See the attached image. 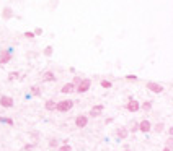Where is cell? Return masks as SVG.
<instances>
[{
    "instance_id": "cell-1",
    "label": "cell",
    "mask_w": 173,
    "mask_h": 151,
    "mask_svg": "<svg viewBox=\"0 0 173 151\" xmlns=\"http://www.w3.org/2000/svg\"><path fill=\"white\" fill-rule=\"evenodd\" d=\"M72 106H74V101H70V99H62V101L56 102V111L57 112H67L72 109Z\"/></svg>"
},
{
    "instance_id": "cell-2",
    "label": "cell",
    "mask_w": 173,
    "mask_h": 151,
    "mask_svg": "<svg viewBox=\"0 0 173 151\" xmlns=\"http://www.w3.org/2000/svg\"><path fill=\"white\" fill-rule=\"evenodd\" d=\"M90 86H92V80L90 78H84V80L80 81V85L78 86H75V91L78 93V94H84L90 90Z\"/></svg>"
},
{
    "instance_id": "cell-3",
    "label": "cell",
    "mask_w": 173,
    "mask_h": 151,
    "mask_svg": "<svg viewBox=\"0 0 173 151\" xmlns=\"http://www.w3.org/2000/svg\"><path fill=\"white\" fill-rule=\"evenodd\" d=\"M147 90L152 91V93H157V94H160V93H163V86H162L160 83H155V81H149L147 85Z\"/></svg>"
},
{
    "instance_id": "cell-4",
    "label": "cell",
    "mask_w": 173,
    "mask_h": 151,
    "mask_svg": "<svg viewBox=\"0 0 173 151\" xmlns=\"http://www.w3.org/2000/svg\"><path fill=\"white\" fill-rule=\"evenodd\" d=\"M126 109L129 112H137L140 109V104H139V101H136V99H132L131 98L129 101H127V104H126Z\"/></svg>"
},
{
    "instance_id": "cell-5",
    "label": "cell",
    "mask_w": 173,
    "mask_h": 151,
    "mask_svg": "<svg viewBox=\"0 0 173 151\" xmlns=\"http://www.w3.org/2000/svg\"><path fill=\"white\" fill-rule=\"evenodd\" d=\"M88 125V115H77L75 119V127L77 128H85Z\"/></svg>"
},
{
    "instance_id": "cell-6",
    "label": "cell",
    "mask_w": 173,
    "mask_h": 151,
    "mask_svg": "<svg viewBox=\"0 0 173 151\" xmlns=\"http://www.w3.org/2000/svg\"><path fill=\"white\" fill-rule=\"evenodd\" d=\"M13 99L10 98V96H0V106L2 107H5V109H10V107H13Z\"/></svg>"
},
{
    "instance_id": "cell-7",
    "label": "cell",
    "mask_w": 173,
    "mask_h": 151,
    "mask_svg": "<svg viewBox=\"0 0 173 151\" xmlns=\"http://www.w3.org/2000/svg\"><path fill=\"white\" fill-rule=\"evenodd\" d=\"M105 111V106L103 104H96L92 107V111H90V117H98V115H101V112Z\"/></svg>"
},
{
    "instance_id": "cell-8",
    "label": "cell",
    "mask_w": 173,
    "mask_h": 151,
    "mask_svg": "<svg viewBox=\"0 0 173 151\" xmlns=\"http://www.w3.org/2000/svg\"><path fill=\"white\" fill-rule=\"evenodd\" d=\"M137 128H139L142 133H149L152 130V123L149 122V120H142V122L139 123V127H137Z\"/></svg>"
},
{
    "instance_id": "cell-9",
    "label": "cell",
    "mask_w": 173,
    "mask_h": 151,
    "mask_svg": "<svg viewBox=\"0 0 173 151\" xmlns=\"http://www.w3.org/2000/svg\"><path fill=\"white\" fill-rule=\"evenodd\" d=\"M12 59V50H2L0 52V63H8Z\"/></svg>"
},
{
    "instance_id": "cell-10",
    "label": "cell",
    "mask_w": 173,
    "mask_h": 151,
    "mask_svg": "<svg viewBox=\"0 0 173 151\" xmlns=\"http://www.w3.org/2000/svg\"><path fill=\"white\" fill-rule=\"evenodd\" d=\"M61 93H64V94H72V93H75V86L72 83H65L64 86L61 88Z\"/></svg>"
},
{
    "instance_id": "cell-11",
    "label": "cell",
    "mask_w": 173,
    "mask_h": 151,
    "mask_svg": "<svg viewBox=\"0 0 173 151\" xmlns=\"http://www.w3.org/2000/svg\"><path fill=\"white\" fill-rule=\"evenodd\" d=\"M44 107H46V111H49V112L56 111V101H52V99H49V101H46V104H44Z\"/></svg>"
},
{
    "instance_id": "cell-12",
    "label": "cell",
    "mask_w": 173,
    "mask_h": 151,
    "mask_svg": "<svg viewBox=\"0 0 173 151\" xmlns=\"http://www.w3.org/2000/svg\"><path fill=\"white\" fill-rule=\"evenodd\" d=\"M54 80H56V77H54L52 71H46L43 75V81H54Z\"/></svg>"
},
{
    "instance_id": "cell-13",
    "label": "cell",
    "mask_w": 173,
    "mask_h": 151,
    "mask_svg": "<svg viewBox=\"0 0 173 151\" xmlns=\"http://www.w3.org/2000/svg\"><path fill=\"white\" fill-rule=\"evenodd\" d=\"M118 136H119V138H127V130L126 128H118Z\"/></svg>"
},
{
    "instance_id": "cell-14",
    "label": "cell",
    "mask_w": 173,
    "mask_h": 151,
    "mask_svg": "<svg viewBox=\"0 0 173 151\" xmlns=\"http://www.w3.org/2000/svg\"><path fill=\"white\" fill-rule=\"evenodd\" d=\"M100 86H101V88H105V90H109V88H111L113 85H111V81H108V80H101Z\"/></svg>"
},
{
    "instance_id": "cell-15",
    "label": "cell",
    "mask_w": 173,
    "mask_h": 151,
    "mask_svg": "<svg viewBox=\"0 0 173 151\" xmlns=\"http://www.w3.org/2000/svg\"><path fill=\"white\" fill-rule=\"evenodd\" d=\"M140 107H142L144 111H150V109H152V101H147V102H144V104L140 106Z\"/></svg>"
},
{
    "instance_id": "cell-16",
    "label": "cell",
    "mask_w": 173,
    "mask_h": 151,
    "mask_svg": "<svg viewBox=\"0 0 173 151\" xmlns=\"http://www.w3.org/2000/svg\"><path fill=\"white\" fill-rule=\"evenodd\" d=\"M3 18H5V20L12 18V10H10V8H5V10H3Z\"/></svg>"
},
{
    "instance_id": "cell-17",
    "label": "cell",
    "mask_w": 173,
    "mask_h": 151,
    "mask_svg": "<svg viewBox=\"0 0 173 151\" xmlns=\"http://www.w3.org/2000/svg\"><path fill=\"white\" fill-rule=\"evenodd\" d=\"M163 128H165V125H163L162 122L155 125V132H157V133H162V132H163Z\"/></svg>"
},
{
    "instance_id": "cell-18",
    "label": "cell",
    "mask_w": 173,
    "mask_h": 151,
    "mask_svg": "<svg viewBox=\"0 0 173 151\" xmlns=\"http://www.w3.org/2000/svg\"><path fill=\"white\" fill-rule=\"evenodd\" d=\"M57 151H72V146L70 145H62V146H59Z\"/></svg>"
},
{
    "instance_id": "cell-19",
    "label": "cell",
    "mask_w": 173,
    "mask_h": 151,
    "mask_svg": "<svg viewBox=\"0 0 173 151\" xmlns=\"http://www.w3.org/2000/svg\"><path fill=\"white\" fill-rule=\"evenodd\" d=\"M18 77H20V75L16 73V71H12V73L8 75V80H10V81H13V80H18Z\"/></svg>"
},
{
    "instance_id": "cell-20",
    "label": "cell",
    "mask_w": 173,
    "mask_h": 151,
    "mask_svg": "<svg viewBox=\"0 0 173 151\" xmlns=\"http://www.w3.org/2000/svg\"><path fill=\"white\" fill-rule=\"evenodd\" d=\"M0 122L8 123V125H13V120H12V119H8V117H0Z\"/></svg>"
},
{
    "instance_id": "cell-21",
    "label": "cell",
    "mask_w": 173,
    "mask_h": 151,
    "mask_svg": "<svg viewBox=\"0 0 173 151\" xmlns=\"http://www.w3.org/2000/svg\"><path fill=\"white\" fill-rule=\"evenodd\" d=\"M80 81H82L80 77H74V80H72V85H74V86H78V85H80Z\"/></svg>"
},
{
    "instance_id": "cell-22",
    "label": "cell",
    "mask_w": 173,
    "mask_h": 151,
    "mask_svg": "<svg viewBox=\"0 0 173 151\" xmlns=\"http://www.w3.org/2000/svg\"><path fill=\"white\" fill-rule=\"evenodd\" d=\"M44 55L46 57H49V55H52V47H46V49H44Z\"/></svg>"
},
{
    "instance_id": "cell-23",
    "label": "cell",
    "mask_w": 173,
    "mask_h": 151,
    "mask_svg": "<svg viewBox=\"0 0 173 151\" xmlns=\"http://www.w3.org/2000/svg\"><path fill=\"white\" fill-rule=\"evenodd\" d=\"M59 145V142H57V140L56 138H52V140H49V146H51V148H56V146Z\"/></svg>"
},
{
    "instance_id": "cell-24",
    "label": "cell",
    "mask_w": 173,
    "mask_h": 151,
    "mask_svg": "<svg viewBox=\"0 0 173 151\" xmlns=\"http://www.w3.org/2000/svg\"><path fill=\"white\" fill-rule=\"evenodd\" d=\"M25 36H26V37H30V39H33V37H34V34L31 33V31H26V33H25Z\"/></svg>"
},
{
    "instance_id": "cell-25",
    "label": "cell",
    "mask_w": 173,
    "mask_h": 151,
    "mask_svg": "<svg viewBox=\"0 0 173 151\" xmlns=\"http://www.w3.org/2000/svg\"><path fill=\"white\" fill-rule=\"evenodd\" d=\"M126 80H137V77H136V75H127V77H126Z\"/></svg>"
},
{
    "instance_id": "cell-26",
    "label": "cell",
    "mask_w": 173,
    "mask_h": 151,
    "mask_svg": "<svg viewBox=\"0 0 173 151\" xmlns=\"http://www.w3.org/2000/svg\"><path fill=\"white\" fill-rule=\"evenodd\" d=\"M172 145H173V142H172V136H170V138L167 140V146H168V148H172Z\"/></svg>"
},
{
    "instance_id": "cell-27",
    "label": "cell",
    "mask_w": 173,
    "mask_h": 151,
    "mask_svg": "<svg viewBox=\"0 0 173 151\" xmlns=\"http://www.w3.org/2000/svg\"><path fill=\"white\" fill-rule=\"evenodd\" d=\"M33 34H43V29H41V28H36V29H34V33Z\"/></svg>"
},
{
    "instance_id": "cell-28",
    "label": "cell",
    "mask_w": 173,
    "mask_h": 151,
    "mask_svg": "<svg viewBox=\"0 0 173 151\" xmlns=\"http://www.w3.org/2000/svg\"><path fill=\"white\" fill-rule=\"evenodd\" d=\"M33 146H34V145H26V146H25V148H23V150H25V151H30L31 148H33Z\"/></svg>"
},
{
    "instance_id": "cell-29",
    "label": "cell",
    "mask_w": 173,
    "mask_h": 151,
    "mask_svg": "<svg viewBox=\"0 0 173 151\" xmlns=\"http://www.w3.org/2000/svg\"><path fill=\"white\" fill-rule=\"evenodd\" d=\"M33 94H39V90H38V88H33Z\"/></svg>"
},
{
    "instance_id": "cell-30",
    "label": "cell",
    "mask_w": 173,
    "mask_h": 151,
    "mask_svg": "<svg viewBox=\"0 0 173 151\" xmlns=\"http://www.w3.org/2000/svg\"><path fill=\"white\" fill-rule=\"evenodd\" d=\"M163 151H172V148H168V146H165V148H163Z\"/></svg>"
},
{
    "instance_id": "cell-31",
    "label": "cell",
    "mask_w": 173,
    "mask_h": 151,
    "mask_svg": "<svg viewBox=\"0 0 173 151\" xmlns=\"http://www.w3.org/2000/svg\"><path fill=\"white\" fill-rule=\"evenodd\" d=\"M124 151H129V150H124Z\"/></svg>"
}]
</instances>
